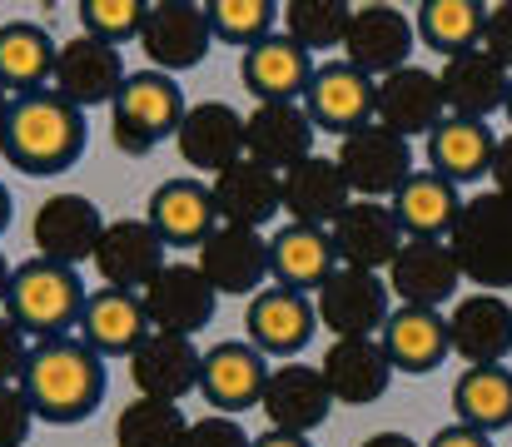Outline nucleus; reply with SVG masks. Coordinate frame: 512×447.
<instances>
[{
    "label": "nucleus",
    "mask_w": 512,
    "mask_h": 447,
    "mask_svg": "<svg viewBox=\"0 0 512 447\" xmlns=\"http://www.w3.org/2000/svg\"><path fill=\"white\" fill-rule=\"evenodd\" d=\"M20 393L30 398L35 418H45V423H80L105 398V363H100V353L80 333L45 338V343L30 348V363L20 373Z\"/></svg>",
    "instance_id": "1"
},
{
    "label": "nucleus",
    "mask_w": 512,
    "mask_h": 447,
    "mask_svg": "<svg viewBox=\"0 0 512 447\" xmlns=\"http://www.w3.org/2000/svg\"><path fill=\"white\" fill-rule=\"evenodd\" d=\"M85 149V110L60 100L55 90L15 95L0 125V154L25 174H60Z\"/></svg>",
    "instance_id": "2"
},
{
    "label": "nucleus",
    "mask_w": 512,
    "mask_h": 447,
    "mask_svg": "<svg viewBox=\"0 0 512 447\" xmlns=\"http://www.w3.org/2000/svg\"><path fill=\"white\" fill-rule=\"evenodd\" d=\"M448 249L478 294H503L512 289V199L498 189H483L478 199L463 204Z\"/></svg>",
    "instance_id": "3"
},
{
    "label": "nucleus",
    "mask_w": 512,
    "mask_h": 447,
    "mask_svg": "<svg viewBox=\"0 0 512 447\" xmlns=\"http://www.w3.org/2000/svg\"><path fill=\"white\" fill-rule=\"evenodd\" d=\"M85 284L75 269L65 264H50V259H30L15 269L10 279V298H5V313L35 333L40 343L45 338H65L70 328H80V308H85Z\"/></svg>",
    "instance_id": "4"
},
{
    "label": "nucleus",
    "mask_w": 512,
    "mask_h": 447,
    "mask_svg": "<svg viewBox=\"0 0 512 447\" xmlns=\"http://www.w3.org/2000/svg\"><path fill=\"white\" fill-rule=\"evenodd\" d=\"M115 145L125 154H150L165 135H179L189 105L165 70H135L115 95Z\"/></svg>",
    "instance_id": "5"
},
{
    "label": "nucleus",
    "mask_w": 512,
    "mask_h": 447,
    "mask_svg": "<svg viewBox=\"0 0 512 447\" xmlns=\"http://www.w3.org/2000/svg\"><path fill=\"white\" fill-rule=\"evenodd\" d=\"M334 159H339L353 199H393V194L413 179L408 140L393 135V130H383V125H368V130L348 135Z\"/></svg>",
    "instance_id": "6"
},
{
    "label": "nucleus",
    "mask_w": 512,
    "mask_h": 447,
    "mask_svg": "<svg viewBox=\"0 0 512 447\" xmlns=\"http://www.w3.org/2000/svg\"><path fill=\"white\" fill-rule=\"evenodd\" d=\"M125 80H130V75H125L120 45H110V40L80 30L70 45H60L50 90H55L60 100H70L75 110H90V105H115V95H120Z\"/></svg>",
    "instance_id": "7"
},
{
    "label": "nucleus",
    "mask_w": 512,
    "mask_h": 447,
    "mask_svg": "<svg viewBox=\"0 0 512 447\" xmlns=\"http://www.w3.org/2000/svg\"><path fill=\"white\" fill-rule=\"evenodd\" d=\"M30 239H35L40 259H50V264H65V269H75L85 259L95 264V249L105 239V214L85 194H55L35 209Z\"/></svg>",
    "instance_id": "8"
},
{
    "label": "nucleus",
    "mask_w": 512,
    "mask_h": 447,
    "mask_svg": "<svg viewBox=\"0 0 512 447\" xmlns=\"http://www.w3.org/2000/svg\"><path fill=\"white\" fill-rule=\"evenodd\" d=\"M393 289L388 279L368 274V269H343L319 289V318L334 338H373L388 328L393 318Z\"/></svg>",
    "instance_id": "9"
},
{
    "label": "nucleus",
    "mask_w": 512,
    "mask_h": 447,
    "mask_svg": "<svg viewBox=\"0 0 512 447\" xmlns=\"http://www.w3.org/2000/svg\"><path fill=\"white\" fill-rule=\"evenodd\" d=\"M95 269H100L105 289L145 294L165 274V239H160V229L150 219H115V224H105V239L95 249Z\"/></svg>",
    "instance_id": "10"
},
{
    "label": "nucleus",
    "mask_w": 512,
    "mask_h": 447,
    "mask_svg": "<svg viewBox=\"0 0 512 447\" xmlns=\"http://www.w3.org/2000/svg\"><path fill=\"white\" fill-rule=\"evenodd\" d=\"M209 40H214L209 10L194 5V0H160V5H150L145 30H140V45H145L150 65L165 70V75L194 70L209 55Z\"/></svg>",
    "instance_id": "11"
},
{
    "label": "nucleus",
    "mask_w": 512,
    "mask_h": 447,
    "mask_svg": "<svg viewBox=\"0 0 512 447\" xmlns=\"http://www.w3.org/2000/svg\"><path fill=\"white\" fill-rule=\"evenodd\" d=\"M199 274L214 284V294H254L259 298V284L274 274L269 239H264L259 229L219 224V229L199 244Z\"/></svg>",
    "instance_id": "12"
},
{
    "label": "nucleus",
    "mask_w": 512,
    "mask_h": 447,
    "mask_svg": "<svg viewBox=\"0 0 512 447\" xmlns=\"http://www.w3.org/2000/svg\"><path fill=\"white\" fill-rule=\"evenodd\" d=\"M304 100H309V120L324 125V130H334V135H343V140L358 135V130H368L378 120V80L363 75V70H353L348 60L324 65L314 75V85H309Z\"/></svg>",
    "instance_id": "13"
},
{
    "label": "nucleus",
    "mask_w": 512,
    "mask_h": 447,
    "mask_svg": "<svg viewBox=\"0 0 512 447\" xmlns=\"http://www.w3.org/2000/svg\"><path fill=\"white\" fill-rule=\"evenodd\" d=\"M418 40V25L393 10V5H363L353 10V25H348V40H343V60L363 75H393L408 65V50Z\"/></svg>",
    "instance_id": "14"
},
{
    "label": "nucleus",
    "mask_w": 512,
    "mask_h": 447,
    "mask_svg": "<svg viewBox=\"0 0 512 447\" xmlns=\"http://www.w3.org/2000/svg\"><path fill=\"white\" fill-rule=\"evenodd\" d=\"M448 100H443V80L433 70H418V65H403L393 75L378 80V120L383 130L413 140V135H433L448 115Z\"/></svg>",
    "instance_id": "15"
},
{
    "label": "nucleus",
    "mask_w": 512,
    "mask_h": 447,
    "mask_svg": "<svg viewBox=\"0 0 512 447\" xmlns=\"http://www.w3.org/2000/svg\"><path fill=\"white\" fill-rule=\"evenodd\" d=\"M264 418L274 433H294V438H309L314 428H324L329 408H334V393L324 383V368H309V363H284L269 373V388H264Z\"/></svg>",
    "instance_id": "16"
},
{
    "label": "nucleus",
    "mask_w": 512,
    "mask_h": 447,
    "mask_svg": "<svg viewBox=\"0 0 512 447\" xmlns=\"http://www.w3.org/2000/svg\"><path fill=\"white\" fill-rule=\"evenodd\" d=\"M329 234H334V249H339L343 269H368V274L393 269V259L408 244L403 229H398V219H393V209L378 204V199H353L334 219Z\"/></svg>",
    "instance_id": "17"
},
{
    "label": "nucleus",
    "mask_w": 512,
    "mask_h": 447,
    "mask_svg": "<svg viewBox=\"0 0 512 447\" xmlns=\"http://www.w3.org/2000/svg\"><path fill=\"white\" fill-rule=\"evenodd\" d=\"M269 363H264V353L254 348V343H214L209 353H204V373H199V388H204V398L224 413V418H234V413H244V408H259L264 403V388H269Z\"/></svg>",
    "instance_id": "18"
},
{
    "label": "nucleus",
    "mask_w": 512,
    "mask_h": 447,
    "mask_svg": "<svg viewBox=\"0 0 512 447\" xmlns=\"http://www.w3.org/2000/svg\"><path fill=\"white\" fill-rule=\"evenodd\" d=\"M130 373H135L140 398L179 403L184 393L199 388L204 353L194 348V338H179V333H150V338L130 353Z\"/></svg>",
    "instance_id": "19"
},
{
    "label": "nucleus",
    "mask_w": 512,
    "mask_h": 447,
    "mask_svg": "<svg viewBox=\"0 0 512 447\" xmlns=\"http://www.w3.org/2000/svg\"><path fill=\"white\" fill-rule=\"evenodd\" d=\"M145 313L155 333H179L194 338L214 318V284L199 274V264H165V274L145 289Z\"/></svg>",
    "instance_id": "20"
},
{
    "label": "nucleus",
    "mask_w": 512,
    "mask_h": 447,
    "mask_svg": "<svg viewBox=\"0 0 512 447\" xmlns=\"http://www.w3.org/2000/svg\"><path fill=\"white\" fill-rule=\"evenodd\" d=\"M239 75L259 95V105H294L299 95H309L319 70H314V55L304 45H294L289 35H269V40L244 50Z\"/></svg>",
    "instance_id": "21"
},
{
    "label": "nucleus",
    "mask_w": 512,
    "mask_h": 447,
    "mask_svg": "<svg viewBox=\"0 0 512 447\" xmlns=\"http://www.w3.org/2000/svg\"><path fill=\"white\" fill-rule=\"evenodd\" d=\"M463 269L448 249V239H408L403 254L388 269V289L403 298V308H438L458 294Z\"/></svg>",
    "instance_id": "22"
},
{
    "label": "nucleus",
    "mask_w": 512,
    "mask_h": 447,
    "mask_svg": "<svg viewBox=\"0 0 512 447\" xmlns=\"http://www.w3.org/2000/svg\"><path fill=\"white\" fill-rule=\"evenodd\" d=\"M214 204H219V219L224 224H239V229H264L279 209H284V174L259 164V159H239L229 164L224 174H214Z\"/></svg>",
    "instance_id": "23"
},
{
    "label": "nucleus",
    "mask_w": 512,
    "mask_h": 447,
    "mask_svg": "<svg viewBox=\"0 0 512 447\" xmlns=\"http://www.w3.org/2000/svg\"><path fill=\"white\" fill-rule=\"evenodd\" d=\"M448 338L468 368L503 363L512 353V303L503 294H468L448 313Z\"/></svg>",
    "instance_id": "24"
},
{
    "label": "nucleus",
    "mask_w": 512,
    "mask_h": 447,
    "mask_svg": "<svg viewBox=\"0 0 512 447\" xmlns=\"http://www.w3.org/2000/svg\"><path fill=\"white\" fill-rule=\"evenodd\" d=\"M174 145L184 154V164L194 169H209V174H224L229 164L244 159V115L224 100H204V105H189Z\"/></svg>",
    "instance_id": "25"
},
{
    "label": "nucleus",
    "mask_w": 512,
    "mask_h": 447,
    "mask_svg": "<svg viewBox=\"0 0 512 447\" xmlns=\"http://www.w3.org/2000/svg\"><path fill=\"white\" fill-rule=\"evenodd\" d=\"M314 130L319 125L299 105H254V115H244V154L289 174L314 154Z\"/></svg>",
    "instance_id": "26"
},
{
    "label": "nucleus",
    "mask_w": 512,
    "mask_h": 447,
    "mask_svg": "<svg viewBox=\"0 0 512 447\" xmlns=\"http://www.w3.org/2000/svg\"><path fill=\"white\" fill-rule=\"evenodd\" d=\"M353 204V189L343 179L339 159H324V154H309L304 164H294L284 174V209L294 214V224H309V229H334L343 209Z\"/></svg>",
    "instance_id": "27"
},
{
    "label": "nucleus",
    "mask_w": 512,
    "mask_h": 447,
    "mask_svg": "<svg viewBox=\"0 0 512 447\" xmlns=\"http://www.w3.org/2000/svg\"><path fill=\"white\" fill-rule=\"evenodd\" d=\"M443 100L458 120H488L493 110H508V90H512V75L478 45L458 60L443 65Z\"/></svg>",
    "instance_id": "28"
},
{
    "label": "nucleus",
    "mask_w": 512,
    "mask_h": 447,
    "mask_svg": "<svg viewBox=\"0 0 512 447\" xmlns=\"http://www.w3.org/2000/svg\"><path fill=\"white\" fill-rule=\"evenodd\" d=\"M324 383H329L334 403L363 408V403L388 393L393 363H388L378 338H334V348L324 353Z\"/></svg>",
    "instance_id": "29"
},
{
    "label": "nucleus",
    "mask_w": 512,
    "mask_h": 447,
    "mask_svg": "<svg viewBox=\"0 0 512 447\" xmlns=\"http://www.w3.org/2000/svg\"><path fill=\"white\" fill-rule=\"evenodd\" d=\"M150 313L145 298L125 294V289H95L80 308V338L105 358V353H135L150 338Z\"/></svg>",
    "instance_id": "30"
},
{
    "label": "nucleus",
    "mask_w": 512,
    "mask_h": 447,
    "mask_svg": "<svg viewBox=\"0 0 512 447\" xmlns=\"http://www.w3.org/2000/svg\"><path fill=\"white\" fill-rule=\"evenodd\" d=\"M314 318H319V308L299 289L274 284V289H264V294L249 303V343L259 353L289 358V353H299L314 338Z\"/></svg>",
    "instance_id": "31"
},
{
    "label": "nucleus",
    "mask_w": 512,
    "mask_h": 447,
    "mask_svg": "<svg viewBox=\"0 0 512 447\" xmlns=\"http://www.w3.org/2000/svg\"><path fill=\"white\" fill-rule=\"evenodd\" d=\"M463 204L468 199H458V184H448L433 169H423V174L413 169V179L393 194L388 209H393L403 239H448L453 224H458V214H463Z\"/></svg>",
    "instance_id": "32"
},
{
    "label": "nucleus",
    "mask_w": 512,
    "mask_h": 447,
    "mask_svg": "<svg viewBox=\"0 0 512 447\" xmlns=\"http://www.w3.org/2000/svg\"><path fill=\"white\" fill-rule=\"evenodd\" d=\"M150 224L160 229L165 244H204L224 219L214 204V189H204L199 179H170L150 194Z\"/></svg>",
    "instance_id": "33"
},
{
    "label": "nucleus",
    "mask_w": 512,
    "mask_h": 447,
    "mask_svg": "<svg viewBox=\"0 0 512 447\" xmlns=\"http://www.w3.org/2000/svg\"><path fill=\"white\" fill-rule=\"evenodd\" d=\"M269 254H274V279L284 289H324L334 274H339V249H334V234L329 229H309V224H289L269 239Z\"/></svg>",
    "instance_id": "34"
},
{
    "label": "nucleus",
    "mask_w": 512,
    "mask_h": 447,
    "mask_svg": "<svg viewBox=\"0 0 512 447\" xmlns=\"http://www.w3.org/2000/svg\"><path fill=\"white\" fill-rule=\"evenodd\" d=\"M383 353L393 368L403 373H433L448 353H453V338H448V318L438 308H398L383 328Z\"/></svg>",
    "instance_id": "35"
},
{
    "label": "nucleus",
    "mask_w": 512,
    "mask_h": 447,
    "mask_svg": "<svg viewBox=\"0 0 512 447\" xmlns=\"http://www.w3.org/2000/svg\"><path fill=\"white\" fill-rule=\"evenodd\" d=\"M493 154L498 140L483 120H458L448 115L433 135H428V164L433 174H443L448 184H473L483 174H493Z\"/></svg>",
    "instance_id": "36"
},
{
    "label": "nucleus",
    "mask_w": 512,
    "mask_h": 447,
    "mask_svg": "<svg viewBox=\"0 0 512 447\" xmlns=\"http://www.w3.org/2000/svg\"><path fill=\"white\" fill-rule=\"evenodd\" d=\"M55 60L60 45L50 40V30H40L35 20H10L0 25V85L10 95H35L55 80Z\"/></svg>",
    "instance_id": "37"
},
{
    "label": "nucleus",
    "mask_w": 512,
    "mask_h": 447,
    "mask_svg": "<svg viewBox=\"0 0 512 447\" xmlns=\"http://www.w3.org/2000/svg\"><path fill=\"white\" fill-rule=\"evenodd\" d=\"M453 408H458V423L478 428V433H498L512 423V373L503 363L493 368H468L458 383H453Z\"/></svg>",
    "instance_id": "38"
},
{
    "label": "nucleus",
    "mask_w": 512,
    "mask_h": 447,
    "mask_svg": "<svg viewBox=\"0 0 512 447\" xmlns=\"http://www.w3.org/2000/svg\"><path fill=\"white\" fill-rule=\"evenodd\" d=\"M483 30H488V10L478 0H428L418 10V35L443 60H458V55L478 50Z\"/></svg>",
    "instance_id": "39"
},
{
    "label": "nucleus",
    "mask_w": 512,
    "mask_h": 447,
    "mask_svg": "<svg viewBox=\"0 0 512 447\" xmlns=\"http://www.w3.org/2000/svg\"><path fill=\"white\" fill-rule=\"evenodd\" d=\"M115 438H120V447H184L189 423H184L179 403L140 398V403H130L115 418Z\"/></svg>",
    "instance_id": "40"
},
{
    "label": "nucleus",
    "mask_w": 512,
    "mask_h": 447,
    "mask_svg": "<svg viewBox=\"0 0 512 447\" xmlns=\"http://www.w3.org/2000/svg\"><path fill=\"white\" fill-rule=\"evenodd\" d=\"M348 25H353V5H343V0H294L284 10V35L294 45H304L309 55L329 50V45H343Z\"/></svg>",
    "instance_id": "41"
},
{
    "label": "nucleus",
    "mask_w": 512,
    "mask_h": 447,
    "mask_svg": "<svg viewBox=\"0 0 512 447\" xmlns=\"http://www.w3.org/2000/svg\"><path fill=\"white\" fill-rule=\"evenodd\" d=\"M209 25H214V40H229V45H259L274 35V5L269 0H209Z\"/></svg>",
    "instance_id": "42"
},
{
    "label": "nucleus",
    "mask_w": 512,
    "mask_h": 447,
    "mask_svg": "<svg viewBox=\"0 0 512 447\" xmlns=\"http://www.w3.org/2000/svg\"><path fill=\"white\" fill-rule=\"evenodd\" d=\"M145 15H150L145 0H85V5H80V25H85V35H100V40H110V45H120V40H140Z\"/></svg>",
    "instance_id": "43"
},
{
    "label": "nucleus",
    "mask_w": 512,
    "mask_h": 447,
    "mask_svg": "<svg viewBox=\"0 0 512 447\" xmlns=\"http://www.w3.org/2000/svg\"><path fill=\"white\" fill-rule=\"evenodd\" d=\"M30 423H35L30 398L20 393V383H5V388H0V447H25Z\"/></svg>",
    "instance_id": "44"
},
{
    "label": "nucleus",
    "mask_w": 512,
    "mask_h": 447,
    "mask_svg": "<svg viewBox=\"0 0 512 447\" xmlns=\"http://www.w3.org/2000/svg\"><path fill=\"white\" fill-rule=\"evenodd\" d=\"M184 447H254V438L234 423V418H224V413H214V418H199V423H189V438Z\"/></svg>",
    "instance_id": "45"
},
{
    "label": "nucleus",
    "mask_w": 512,
    "mask_h": 447,
    "mask_svg": "<svg viewBox=\"0 0 512 447\" xmlns=\"http://www.w3.org/2000/svg\"><path fill=\"white\" fill-rule=\"evenodd\" d=\"M25 363H30V343H25V328H20V323H15L10 313H0V388H5V383H20Z\"/></svg>",
    "instance_id": "46"
},
{
    "label": "nucleus",
    "mask_w": 512,
    "mask_h": 447,
    "mask_svg": "<svg viewBox=\"0 0 512 447\" xmlns=\"http://www.w3.org/2000/svg\"><path fill=\"white\" fill-rule=\"evenodd\" d=\"M483 50L512 75V0L488 10V30H483Z\"/></svg>",
    "instance_id": "47"
},
{
    "label": "nucleus",
    "mask_w": 512,
    "mask_h": 447,
    "mask_svg": "<svg viewBox=\"0 0 512 447\" xmlns=\"http://www.w3.org/2000/svg\"><path fill=\"white\" fill-rule=\"evenodd\" d=\"M428 447H493V438L478 433V428H468V423H453V428H443Z\"/></svg>",
    "instance_id": "48"
},
{
    "label": "nucleus",
    "mask_w": 512,
    "mask_h": 447,
    "mask_svg": "<svg viewBox=\"0 0 512 447\" xmlns=\"http://www.w3.org/2000/svg\"><path fill=\"white\" fill-rule=\"evenodd\" d=\"M493 189L512 199V135L498 140V154H493Z\"/></svg>",
    "instance_id": "49"
},
{
    "label": "nucleus",
    "mask_w": 512,
    "mask_h": 447,
    "mask_svg": "<svg viewBox=\"0 0 512 447\" xmlns=\"http://www.w3.org/2000/svg\"><path fill=\"white\" fill-rule=\"evenodd\" d=\"M254 447H309V438H294V433H264V438H254Z\"/></svg>",
    "instance_id": "50"
},
{
    "label": "nucleus",
    "mask_w": 512,
    "mask_h": 447,
    "mask_svg": "<svg viewBox=\"0 0 512 447\" xmlns=\"http://www.w3.org/2000/svg\"><path fill=\"white\" fill-rule=\"evenodd\" d=\"M358 447H418L408 433H373V438H363Z\"/></svg>",
    "instance_id": "51"
},
{
    "label": "nucleus",
    "mask_w": 512,
    "mask_h": 447,
    "mask_svg": "<svg viewBox=\"0 0 512 447\" xmlns=\"http://www.w3.org/2000/svg\"><path fill=\"white\" fill-rule=\"evenodd\" d=\"M10 279H15V269H10V264H5V254H0V303L10 298Z\"/></svg>",
    "instance_id": "52"
},
{
    "label": "nucleus",
    "mask_w": 512,
    "mask_h": 447,
    "mask_svg": "<svg viewBox=\"0 0 512 447\" xmlns=\"http://www.w3.org/2000/svg\"><path fill=\"white\" fill-rule=\"evenodd\" d=\"M10 224V194H5V184H0V229Z\"/></svg>",
    "instance_id": "53"
},
{
    "label": "nucleus",
    "mask_w": 512,
    "mask_h": 447,
    "mask_svg": "<svg viewBox=\"0 0 512 447\" xmlns=\"http://www.w3.org/2000/svg\"><path fill=\"white\" fill-rule=\"evenodd\" d=\"M10 100H15V95H10V90L0 85V125H5V115H10Z\"/></svg>",
    "instance_id": "54"
},
{
    "label": "nucleus",
    "mask_w": 512,
    "mask_h": 447,
    "mask_svg": "<svg viewBox=\"0 0 512 447\" xmlns=\"http://www.w3.org/2000/svg\"><path fill=\"white\" fill-rule=\"evenodd\" d=\"M508 115H512V90H508Z\"/></svg>",
    "instance_id": "55"
}]
</instances>
